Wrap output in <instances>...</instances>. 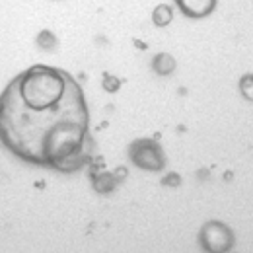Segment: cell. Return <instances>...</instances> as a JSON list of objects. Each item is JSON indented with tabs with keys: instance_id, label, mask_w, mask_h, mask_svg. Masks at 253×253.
I'll return each instance as SVG.
<instances>
[{
	"instance_id": "6",
	"label": "cell",
	"mask_w": 253,
	"mask_h": 253,
	"mask_svg": "<svg viewBox=\"0 0 253 253\" xmlns=\"http://www.w3.org/2000/svg\"><path fill=\"white\" fill-rule=\"evenodd\" d=\"M152 18H154V24H156V26H168V24L171 22V18H173L171 6H168V4H160L158 8L154 10Z\"/></svg>"
},
{
	"instance_id": "2",
	"label": "cell",
	"mask_w": 253,
	"mask_h": 253,
	"mask_svg": "<svg viewBox=\"0 0 253 253\" xmlns=\"http://www.w3.org/2000/svg\"><path fill=\"white\" fill-rule=\"evenodd\" d=\"M199 242L207 253H228L234 248V232L224 222L211 220L201 228Z\"/></svg>"
},
{
	"instance_id": "8",
	"label": "cell",
	"mask_w": 253,
	"mask_h": 253,
	"mask_svg": "<svg viewBox=\"0 0 253 253\" xmlns=\"http://www.w3.org/2000/svg\"><path fill=\"white\" fill-rule=\"evenodd\" d=\"M119 86H121V82H119V78H115V76H103V90H107V92H115V90H119Z\"/></svg>"
},
{
	"instance_id": "5",
	"label": "cell",
	"mask_w": 253,
	"mask_h": 253,
	"mask_svg": "<svg viewBox=\"0 0 253 253\" xmlns=\"http://www.w3.org/2000/svg\"><path fill=\"white\" fill-rule=\"evenodd\" d=\"M154 70L158 72V74H169V72H173L175 70V59L171 57V55H168V53H160L156 55V59H154Z\"/></svg>"
},
{
	"instance_id": "7",
	"label": "cell",
	"mask_w": 253,
	"mask_h": 253,
	"mask_svg": "<svg viewBox=\"0 0 253 253\" xmlns=\"http://www.w3.org/2000/svg\"><path fill=\"white\" fill-rule=\"evenodd\" d=\"M94 187L99 193H109V191H113L115 187V177H113V173H101V175H97L94 179Z\"/></svg>"
},
{
	"instance_id": "1",
	"label": "cell",
	"mask_w": 253,
	"mask_h": 253,
	"mask_svg": "<svg viewBox=\"0 0 253 253\" xmlns=\"http://www.w3.org/2000/svg\"><path fill=\"white\" fill-rule=\"evenodd\" d=\"M88 125L82 88L61 68L30 66L0 95V140L26 162L74 171L86 160Z\"/></svg>"
},
{
	"instance_id": "4",
	"label": "cell",
	"mask_w": 253,
	"mask_h": 253,
	"mask_svg": "<svg viewBox=\"0 0 253 253\" xmlns=\"http://www.w3.org/2000/svg\"><path fill=\"white\" fill-rule=\"evenodd\" d=\"M214 0H209V2H179L181 10L187 14V16H193V18H201V16H207L209 12L214 10Z\"/></svg>"
},
{
	"instance_id": "9",
	"label": "cell",
	"mask_w": 253,
	"mask_h": 253,
	"mask_svg": "<svg viewBox=\"0 0 253 253\" xmlns=\"http://www.w3.org/2000/svg\"><path fill=\"white\" fill-rule=\"evenodd\" d=\"M162 183H164V185H171V183H173V185H179V177H177V173H171V179L166 177V179H162Z\"/></svg>"
},
{
	"instance_id": "3",
	"label": "cell",
	"mask_w": 253,
	"mask_h": 253,
	"mask_svg": "<svg viewBox=\"0 0 253 253\" xmlns=\"http://www.w3.org/2000/svg\"><path fill=\"white\" fill-rule=\"evenodd\" d=\"M128 156L134 162V166H138L146 171H160L166 164L160 144L156 140H150V138L134 140L128 148Z\"/></svg>"
}]
</instances>
